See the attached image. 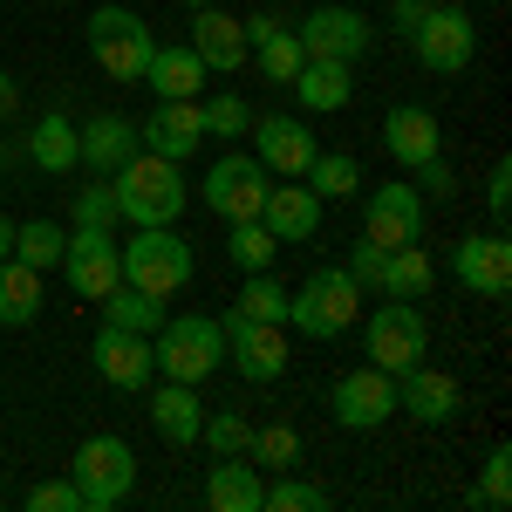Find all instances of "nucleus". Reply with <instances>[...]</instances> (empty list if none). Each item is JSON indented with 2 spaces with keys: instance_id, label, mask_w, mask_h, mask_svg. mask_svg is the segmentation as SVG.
I'll return each instance as SVG.
<instances>
[{
  "instance_id": "nucleus-1",
  "label": "nucleus",
  "mask_w": 512,
  "mask_h": 512,
  "mask_svg": "<svg viewBox=\"0 0 512 512\" xmlns=\"http://www.w3.org/2000/svg\"><path fill=\"white\" fill-rule=\"evenodd\" d=\"M110 192H117V219H130V226H171L185 212V198H192L178 164L158 158V151H130L110 171Z\"/></svg>"
},
{
  "instance_id": "nucleus-2",
  "label": "nucleus",
  "mask_w": 512,
  "mask_h": 512,
  "mask_svg": "<svg viewBox=\"0 0 512 512\" xmlns=\"http://www.w3.org/2000/svg\"><path fill=\"white\" fill-rule=\"evenodd\" d=\"M355 321H362V287H355L349 267H321V274H308L287 294V328H301V335H315V342L349 335Z\"/></svg>"
},
{
  "instance_id": "nucleus-3",
  "label": "nucleus",
  "mask_w": 512,
  "mask_h": 512,
  "mask_svg": "<svg viewBox=\"0 0 512 512\" xmlns=\"http://www.w3.org/2000/svg\"><path fill=\"white\" fill-rule=\"evenodd\" d=\"M123 253V287H144V294H185L198 274V253L171 226H137V233L117 246Z\"/></svg>"
},
{
  "instance_id": "nucleus-4",
  "label": "nucleus",
  "mask_w": 512,
  "mask_h": 512,
  "mask_svg": "<svg viewBox=\"0 0 512 512\" xmlns=\"http://www.w3.org/2000/svg\"><path fill=\"white\" fill-rule=\"evenodd\" d=\"M89 55H96V69L110 82H144V62L158 55V35L130 7H96L89 14Z\"/></svg>"
},
{
  "instance_id": "nucleus-5",
  "label": "nucleus",
  "mask_w": 512,
  "mask_h": 512,
  "mask_svg": "<svg viewBox=\"0 0 512 512\" xmlns=\"http://www.w3.org/2000/svg\"><path fill=\"white\" fill-rule=\"evenodd\" d=\"M151 342H158V376H171V383H205L226 362V328L212 315H164Z\"/></svg>"
},
{
  "instance_id": "nucleus-6",
  "label": "nucleus",
  "mask_w": 512,
  "mask_h": 512,
  "mask_svg": "<svg viewBox=\"0 0 512 512\" xmlns=\"http://www.w3.org/2000/svg\"><path fill=\"white\" fill-rule=\"evenodd\" d=\"M69 478H76V492H82L89 512H110V506H123V499L137 492V458H130V444L110 437V431L82 437L76 458H69Z\"/></svg>"
},
{
  "instance_id": "nucleus-7",
  "label": "nucleus",
  "mask_w": 512,
  "mask_h": 512,
  "mask_svg": "<svg viewBox=\"0 0 512 512\" xmlns=\"http://www.w3.org/2000/svg\"><path fill=\"white\" fill-rule=\"evenodd\" d=\"M410 48H417V62L431 69V76H465L478 55V28L472 14L451 0V7H424V21L410 28Z\"/></svg>"
},
{
  "instance_id": "nucleus-8",
  "label": "nucleus",
  "mask_w": 512,
  "mask_h": 512,
  "mask_svg": "<svg viewBox=\"0 0 512 512\" xmlns=\"http://www.w3.org/2000/svg\"><path fill=\"white\" fill-rule=\"evenodd\" d=\"M89 362H96V376H103L110 390L144 396L151 383H158V349H151V335H137V328H117V321H103V328H96V342H89Z\"/></svg>"
},
{
  "instance_id": "nucleus-9",
  "label": "nucleus",
  "mask_w": 512,
  "mask_h": 512,
  "mask_svg": "<svg viewBox=\"0 0 512 512\" xmlns=\"http://www.w3.org/2000/svg\"><path fill=\"white\" fill-rule=\"evenodd\" d=\"M226 362H233L246 383H280L287 376V328L280 321H246V315H226Z\"/></svg>"
},
{
  "instance_id": "nucleus-10",
  "label": "nucleus",
  "mask_w": 512,
  "mask_h": 512,
  "mask_svg": "<svg viewBox=\"0 0 512 512\" xmlns=\"http://www.w3.org/2000/svg\"><path fill=\"white\" fill-rule=\"evenodd\" d=\"M328 410H335V424L342 431H376V424H390L396 417V376L390 369H349L335 390H328Z\"/></svg>"
},
{
  "instance_id": "nucleus-11",
  "label": "nucleus",
  "mask_w": 512,
  "mask_h": 512,
  "mask_svg": "<svg viewBox=\"0 0 512 512\" xmlns=\"http://www.w3.org/2000/svg\"><path fill=\"white\" fill-rule=\"evenodd\" d=\"M424 315H417V301H383L376 315H369V362L376 369H390V376H403V369H417L424 362Z\"/></svg>"
},
{
  "instance_id": "nucleus-12",
  "label": "nucleus",
  "mask_w": 512,
  "mask_h": 512,
  "mask_svg": "<svg viewBox=\"0 0 512 512\" xmlns=\"http://www.w3.org/2000/svg\"><path fill=\"white\" fill-rule=\"evenodd\" d=\"M205 205L219 219H260V205H267V164L246 158V151L219 158L205 171Z\"/></svg>"
},
{
  "instance_id": "nucleus-13",
  "label": "nucleus",
  "mask_w": 512,
  "mask_h": 512,
  "mask_svg": "<svg viewBox=\"0 0 512 512\" xmlns=\"http://www.w3.org/2000/svg\"><path fill=\"white\" fill-rule=\"evenodd\" d=\"M62 274H69V287H76V294H89V301L117 294V287H123V253H117V239L76 226V233H69V246H62Z\"/></svg>"
},
{
  "instance_id": "nucleus-14",
  "label": "nucleus",
  "mask_w": 512,
  "mask_h": 512,
  "mask_svg": "<svg viewBox=\"0 0 512 512\" xmlns=\"http://www.w3.org/2000/svg\"><path fill=\"white\" fill-rule=\"evenodd\" d=\"M315 151L321 144L301 117H253V158L267 164V178H308Z\"/></svg>"
},
{
  "instance_id": "nucleus-15",
  "label": "nucleus",
  "mask_w": 512,
  "mask_h": 512,
  "mask_svg": "<svg viewBox=\"0 0 512 512\" xmlns=\"http://www.w3.org/2000/svg\"><path fill=\"white\" fill-rule=\"evenodd\" d=\"M294 35H301V55H321V62H362L369 41H376L355 7H315Z\"/></svg>"
},
{
  "instance_id": "nucleus-16",
  "label": "nucleus",
  "mask_w": 512,
  "mask_h": 512,
  "mask_svg": "<svg viewBox=\"0 0 512 512\" xmlns=\"http://www.w3.org/2000/svg\"><path fill=\"white\" fill-rule=\"evenodd\" d=\"M396 410H410L417 424H451V417L465 410V390H458V376H444V369H431V362H417V369L396 376Z\"/></svg>"
},
{
  "instance_id": "nucleus-17",
  "label": "nucleus",
  "mask_w": 512,
  "mask_h": 512,
  "mask_svg": "<svg viewBox=\"0 0 512 512\" xmlns=\"http://www.w3.org/2000/svg\"><path fill=\"white\" fill-rule=\"evenodd\" d=\"M376 246H417L424 239V198H417V185H376L369 192V233Z\"/></svg>"
},
{
  "instance_id": "nucleus-18",
  "label": "nucleus",
  "mask_w": 512,
  "mask_h": 512,
  "mask_svg": "<svg viewBox=\"0 0 512 512\" xmlns=\"http://www.w3.org/2000/svg\"><path fill=\"white\" fill-rule=\"evenodd\" d=\"M198 21H192V55L212 69V76H233V69H246V28H239V14H226L219 0L212 7H192Z\"/></svg>"
},
{
  "instance_id": "nucleus-19",
  "label": "nucleus",
  "mask_w": 512,
  "mask_h": 512,
  "mask_svg": "<svg viewBox=\"0 0 512 512\" xmlns=\"http://www.w3.org/2000/svg\"><path fill=\"white\" fill-rule=\"evenodd\" d=\"M451 274H458V287H465V294H506V287H512V246H506V233L458 239Z\"/></svg>"
},
{
  "instance_id": "nucleus-20",
  "label": "nucleus",
  "mask_w": 512,
  "mask_h": 512,
  "mask_svg": "<svg viewBox=\"0 0 512 512\" xmlns=\"http://www.w3.org/2000/svg\"><path fill=\"white\" fill-rule=\"evenodd\" d=\"M137 137H144V151H158V158L185 164L198 151V137H205V117H198V96L192 103H158L151 117L137 123Z\"/></svg>"
},
{
  "instance_id": "nucleus-21",
  "label": "nucleus",
  "mask_w": 512,
  "mask_h": 512,
  "mask_svg": "<svg viewBox=\"0 0 512 512\" xmlns=\"http://www.w3.org/2000/svg\"><path fill=\"white\" fill-rule=\"evenodd\" d=\"M144 403H151V424H158L164 444H171V451H192L198 424H205V410H198V383H171V376H164L158 390H144Z\"/></svg>"
},
{
  "instance_id": "nucleus-22",
  "label": "nucleus",
  "mask_w": 512,
  "mask_h": 512,
  "mask_svg": "<svg viewBox=\"0 0 512 512\" xmlns=\"http://www.w3.org/2000/svg\"><path fill=\"white\" fill-rule=\"evenodd\" d=\"M383 151H390L403 171H417V164L444 158V137H437V117L431 110H417V103H403L383 117Z\"/></svg>"
},
{
  "instance_id": "nucleus-23",
  "label": "nucleus",
  "mask_w": 512,
  "mask_h": 512,
  "mask_svg": "<svg viewBox=\"0 0 512 512\" xmlns=\"http://www.w3.org/2000/svg\"><path fill=\"white\" fill-rule=\"evenodd\" d=\"M260 226L287 246V239H315L321 233V198L301 185V178H287V185H267V205H260Z\"/></svg>"
},
{
  "instance_id": "nucleus-24",
  "label": "nucleus",
  "mask_w": 512,
  "mask_h": 512,
  "mask_svg": "<svg viewBox=\"0 0 512 512\" xmlns=\"http://www.w3.org/2000/svg\"><path fill=\"white\" fill-rule=\"evenodd\" d=\"M287 89L301 96L308 117H335V110H349V96H355V62H321V55H308L301 76L287 82Z\"/></svg>"
},
{
  "instance_id": "nucleus-25",
  "label": "nucleus",
  "mask_w": 512,
  "mask_h": 512,
  "mask_svg": "<svg viewBox=\"0 0 512 512\" xmlns=\"http://www.w3.org/2000/svg\"><path fill=\"white\" fill-rule=\"evenodd\" d=\"M76 151H82V164H89V171H103V178H110L130 151H144V137H137V123H130V117L103 110V117L76 123Z\"/></svg>"
},
{
  "instance_id": "nucleus-26",
  "label": "nucleus",
  "mask_w": 512,
  "mask_h": 512,
  "mask_svg": "<svg viewBox=\"0 0 512 512\" xmlns=\"http://www.w3.org/2000/svg\"><path fill=\"white\" fill-rule=\"evenodd\" d=\"M144 82H151L158 103H192L198 89H205V62L192 55V41H178V48H158L144 62Z\"/></svg>"
},
{
  "instance_id": "nucleus-27",
  "label": "nucleus",
  "mask_w": 512,
  "mask_h": 512,
  "mask_svg": "<svg viewBox=\"0 0 512 512\" xmlns=\"http://www.w3.org/2000/svg\"><path fill=\"white\" fill-rule=\"evenodd\" d=\"M260 499H267V478L246 458H219L205 472V506L212 512H260Z\"/></svg>"
},
{
  "instance_id": "nucleus-28",
  "label": "nucleus",
  "mask_w": 512,
  "mask_h": 512,
  "mask_svg": "<svg viewBox=\"0 0 512 512\" xmlns=\"http://www.w3.org/2000/svg\"><path fill=\"white\" fill-rule=\"evenodd\" d=\"M28 164H35V171H48V178H69V171L82 164L76 123H69V117H41L35 130H28Z\"/></svg>"
},
{
  "instance_id": "nucleus-29",
  "label": "nucleus",
  "mask_w": 512,
  "mask_h": 512,
  "mask_svg": "<svg viewBox=\"0 0 512 512\" xmlns=\"http://www.w3.org/2000/svg\"><path fill=\"white\" fill-rule=\"evenodd\" d=\"M41 315V274L28 260H0V328H28Z\"/></svg>"
},
{
  "instance_id": "nucleus-30",
  "label": "nucleus",
  "mask_w": 512,
  "mask_h": 512,
  "mask_svg": "<svg viewBox=\"0 0 512 512\" xmlns=\"http://www.w3.org/2000/svg\"><path fill=\"white\" fill-rule=\"evenodd\" d=\"M431 280H437V267H431V253H424V239H417V246H396L390 260H383V294H390V301L431 294Z\"/></svg>"
},
{
  "instance_id": "nucleus-31",
  "label": "nucleus",
  "mask_w": 512,
  "mask_h": 512,
  "mask_svg": "<svg viewBox=\"0 0 512 512\" xmlns=\"http://www.w3.org/2000/svg\"><path fill=\"white\" fill-rule=\"evenodd\" d=\"M103 321L137 328V335H158V328H164V301H158V294H144V287H117V294H103Z\"/></svg>"
},
{
  "instance_id": "nucleus-32",
  "label": "nucleus",
  "mask_w": 512,
  "mask_h": 512,
  "mask_svg": "<svg viewBox=\"0 0 512 512\" xmlns=\"http://www.w3.org/2000/svg\"><path fill=\"white\" fill-rule=\"evenodd\" d=\"M246 458H253L260 472H294V465H301V431H294V424H260V431L246 437Z\"/></svg>"
},
{
  "instance_id": "nucleus-33",
  "label": "nucleus",
  "mask_w": 512,
  "mask_h": 512,
  "mask_svg": "<svg viewBox=\"0 0 512 512\" xmlns=\"http://www.w3.org/2000/svg\"><path fill=\"white\" fill-rule=\"evenodd\" d=\"M308 192L328 205V198H349L355 185H362V164L349 158V151H315V164H308V178H301Z\"/></svg>"
},
{
  "instance_id": "nucleus-34",
  "label": "nucleus",
  "mask_w": 512,
  "mask_h": 512,
  "mask_svg": "<svg viewBox=\"0 0 512 512\" xmlns=\"http://www.w3.org/2000/svg\"><path fill=\"white\" fill-rule=\"evenodd\" d=\"M226 253H233L239 274H267V267H274V253H280V239L267 233L260 219H233V239H226Z\"/></svg>"
},
{
  "instance_id": "nucleus-35",
  "label": "nucleus",
  "mask_w": 512,
  "mask_h": 512,
  "mask_svg": "<svg viewBox=\"0 0 512 512\" xmlns=\"http://www.w3.org/2000/svg\"><path fill=\"white\" fill-rule=\"evenodd\" d=\"M233 315H246V321H280V328H287V287L274 280V267H267V274H246Z\"/></svg>"
},
{
  "instance_id": "nucleus-36",
  "label": "nucleus",
  "mask_w": 512,
  "mask_h": 512,
  "mask_svg": "<svg viewBox=\"0 0 512 512\" xmlns=\"http://www.w3.org/2000/svg\"><path fill=\"white\" fill-rule=\"evenodd\" d=\"M62 246H69V233L62 226H48V219H28V226H14V260H28V267H62Z\"/></svg>"
},
{
  "instance_id": "nucleus-37",
  "label": "nucleus",
  "mask_w": 512,
  "mask_h": 512,
  "mask_svg": "<svg viewBox=\"0 0 512 512\" xmlns=\"http://www.w3.org/2000/svg\"><path fill=\"white\" fill-rule=\"evenodd\" d=\"M260 512H328V492H321L315 478L274 472V485H267V499H260Z\"/></svg>"
},
{
  "instance_id": "nucleus-38",
  "label": "nucleus",
  "mask_w": 512,
  "mask_h": 512,
  "mask_svg": "<svg viewBox=\"0 0 512 512\" xmlns=\"http://www.w3.org/2000/svg\"><path fill=\"white\" fill-rule=\"evenodd\" d=\"M198 117H205V137H226V144L253 130V110H246V96H233V89L205 96V103H198Z\"/></svg>"
},
{
  "instance_id": "nucleus-39",
  "label": "nucleus",
  "mask_w": 512,
  "mask_h": 512,
  "mask_svg": "<svg viewBox=\"0 0 512 512\" xmlns=\"http://www.w3.org/2000/svg\"><path fill=\"white\" fill-rule=\"evenodd\" d=\"M253 48H260V76H267V82H294V76H301V62H308L294 28H274V35L253 41Z\"/></svg>"
},
{
  "instance_id": "nucleus-40",
  "label": "nucleus",
  "mask_w": 512,
  "mask_h": 512,
  "mask_svg": "<svg viewBox=\"0 0 512 512\" xmlns=\"http://www.w3.org/2000/svg\"><path fill=\"white\" fill-rule=\"evenodd\" d=\"M198 437H205V451H212V458H246L253 424H246V417H233V410H219V417H205V424H198Z\"/></svg>"
},
{
  "instance_id": "nucleus-41",
  "label": "nucleus",
  "mask_w": 512,
  "mask_h": 512,
  "mask_svg": "<svg viewBox=\"0 0 512 512\" xmlns=\"http://www.w3.org/2000/svg\"><path fill=\"white\" fill-rule=\"evenodd\" d=\"M472 506H512V451L506 444H492L485 451V478H478V492H472Z\"/></svg>"
},
{
  "instance_id": "nucleus-42",
  "label": "nucleus",
  "mask_w": 512,
  "mask_h": 512,
  "mask_svg": "<svg viewBox=\"0 0 512 512\" xmlns=\"http://www.w3.org/2000/svg\"><path fill=\"white\" fill-rule=\"evenodd\" d=\"M76 226L110 233V226H117V192H110V185H82L76 192Z\"/></svg>"
},
{
  "instance_id": "nucleus-43",
  "label": "nucleus",
  "mask_w": 512,
  "mask_h": 512,
  "mask_svg": "<svg viewBox=\"0 0 512 512\" xmlns=\"http://www.w3.org/2000/svg\"><path fill=\"white\" fill-rule=\"evenodd\" d=\"M28 512H89V506H82L76 478H48V485L28 492Z\"/></svg>"
},
{
  "instance_id": "nucleus-44",
  "label": "nucleus",
  "mask_w": 512,
  "mask_h": 512,
  "mask_svg": "<svg viewBox=\"0 0 512 512\" xmlns=\"http://www.w3.org/2000/svg\"><path fill=\"white\" fill-rule=\"evenodd\" d=\"M383 260H390V246H376V239H355V253H349L355 287H383Z\"/></svg>"
},
{
  "instance_id": "nucleus-45",
  "label": "nucleus",
  "mask_w": 512,
  "mask_h": 512,
  "mask_svg": "<svg viewBox=\"0 0 512 512\" xmlns=\"http://www.w3.org/2000/svg\"><path fill=\"white\" fill-rule=\"evenodd\" d=\"M485 205H492V219H506V212H512V164L506 158L492 164V178H485Z\"/></svg>"
},
{
  "instance_id": "nucleus-46",
  "label": "nucleus",
  "mask_w": 512,
  "mask_h": 512,
  "mask_svg": "<svg viewBox=\"0 0 512 512\" xmlns=\"http://www.w3.org/2000/svg\"><path fill=\"white\" fill-rule=\"evenodd\" d=\"M417 185H424V192H431V198H451V192H458V185H451V171H444V158L417 164Z\"/></svg>"
},
{
  "instance_id": "nucleus-47",
  "label": "nucleus",
  "mask_w": 512,
  "mask_h": 512,
  "mask_svg": "<svg viewBox=\"0 0 512 512\" xmlns=\"http://www.w3.org/2000/svg\"><path fill=\"white\" fill-rule=\"evenodd\" d=\"M390 21H396V35L410 41V28L424 21V0H396V7H390Z\"/></svg>"
},
{
  "instance_id": "nucleus-48",
  "label": "nucleus",
  "mask_w": 512,
  "mask_h": 512,
  "mask_svg": "<svg viewBox=\"0 0 512 512\" xmlns=\"http://www.w3.org/2000/svg\"><path fill=\"white\" fill-rule=\"evenodd\" d=\"M14 117H21V82L0 69V123H14Z\"/></svg>"
},
{
  "instance_id": "nucleus-49",
  "label": "nucleus",
  "mask_w": 512,
  "mask_h": 512,
  "mask_svg": "<svg viewBox=\"0 0 512 512\" xmlns=\"http://www.w3.org/2000/svg\"><path fill=\"white\" fill-rule=\"evenodd\" d=\"M239 28H246V48H253V41H267L274 28H287V21H280V14H253V21H239Z\"/></svg>"
},
{
  "instance_id": "nucleus-50",
  "label": "nucleus",
  "mask_w": 512,
  "mask_h": 512,
  "mask_svg": "<svg viewBox=\"0 0 512 512\" xmlns=\"http://www.w3.org/2000/svg\"><path fill=\"white\" fill-rule=\"evenodd\" d=\"M14 253V219H0V260Z\"/></svg>"
},
{
  "instance_id": "nucleus-51",
  "label": "nucleus",
  "mask_w": 512,
  "mask_h": 512,
  "mask_svg": "<svg viewBox=\"0 0 512 512\" xmlns=\"http://www.w3.org/2000/svg\"><path fill=\"white\" fill-rule=\"evenodd\" d=\"M178 7H212V0H178Z\"/></svg>"
},
{
  "instance_id": "nucleus-52",
  "label": "nucleus",
  "mask_w": 512,
  "mask_h": 512,
  "mask_svg": "<svg viewBox=\"0 0 512 512\" xmlns=\"http://www.w3.org/2000/svg\"><path fill=\"white\" fill-rule=\"evenodd\" d=\"M0 171H7V144H0Z\"/></svg>"
},
{
  "instance_id": "nucleus-53",
  "label": "nucleus",
  "mask_w": 512,
  "mask_h": 512,
  "mask_svg": "<svg viewBox=\"0 0 512 512\" xmlns=\"http://www.w3.org/2000/svg\"><path fill=\"white\" fill-rule=\"evenodd\" d=\"M424 7H451V0H424Z\"/></svg>"
},
{
  "instance_id": "nucleus-54",
  "label": "nucleus",
  "mask_w": 512,
  "mask_h": 512,
  "mask_svg": "<svg viewBox=\"0 0 512 512\" xmlns=\"http://www.w3.org/2000/svg\"><path fill=\"white\" fill-rule=\"evenodd\" d=\"M55 7H69V0H55Z\"/></svg>"
}]
</instances>
